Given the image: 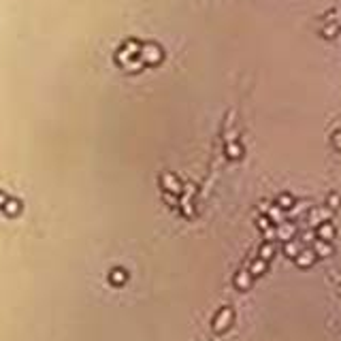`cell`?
<instances>
[{"label": "cell", "instance_id": "obj_1", "mask_svg": "<svg viewBox=\"0 0 341 341\" xmlns=\"http://www.w3.org/2000/svg\"><path fill=\"white\" fill-rule=\"evenodd\" d=\"M233 320V311L231 309H222V316H220V320H215V331H224V324H228V322Z\"/></svg>", "mask_w": 341, "mask_h": 341}, {"label": "cell", "instance_id": "obj_3", "mask_svg": "<svg viewBox=\"0 0 341 341\" xmlns=\"http://www.w3.org/2000/svg\"><path fill=\"white\" fill-rule=\"evenodd\" d=\"M311 262H314V254H309V252L298 258V264H301V267H309Z\"/></svg>", "mask_w": 341, "mask_h": 341}, {"label": "cell", "instance_id": "obj_4", "mask_svg": "<svg viewBox=\"0 0 341 341\" xmlns=\"http://www.w3.org/2000/svg\"><path fill=\"white\" fill-rule=\"evenodd\" d=\"M264 269H267V262H264V260H260V262H256V264H254V269H252V273H254V275H258L260 271H264Z\"/></svg>", "mask_w": 341, "mask_h": 341}, {"label": "cell", "instance_id": "obj_2", "mask_svg": "<svg viewBox=\"0 0 341 341\" xmlns=\"http://www.w3.org/2000/svg\"><path fill=\"white\" fill-rule=\"evenodd\" d=\"M234 284H237V288H241V290H245V288L250 286V275L245 273V271H241L237 275V279H234Z\"/></svg>", "mask_w": 341, "mask_h": 341}]
</instances>
